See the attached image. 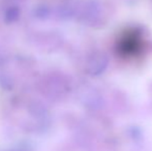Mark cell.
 Returning a JSON list of instances; mask_svg holds the SVG:
<instances>
[{"instance_id": "cell-1", "label": "cell", "mask_w": 152, "mask_h": 151, "mask_svg": "<svg viewBox=\"0 0 152 151\" xmlns=\"http://www.w3.org/2000/svg\"><path fill=\"white\" fill-rule=\"evenodd\" d=\"M140 44H141L138 42L137 37L134 34H132L129 36H126V38L124 39V44L122 49H124L126 53H134V51L140 48Z\"/></svg>"}]
</instances>
